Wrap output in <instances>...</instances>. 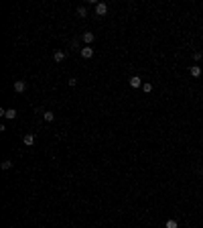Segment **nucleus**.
Wrapping results in <instances>:
<instances>
[{"instance_id":"nucleus-3","label":"nucleus","mask_w":203,"mask_h":228,"mask_svg":"<svg viewBox=\"0 0 203 228\" xmlns=\"http://www.w3.org/2000/svg\"><path fill=\"white\" fill-rule=\"evenodd\" d=\"M81 57H83V59H92V57H94V47H92V45L83 47L81 49Z\"/></svg>"},{"instance_id":"nucleus-1","label":"nucleus","mask_w":203,"mask_h":228,"mask_svg":"<svg viewBox=\"0 0 203 228\" xmlns=\"http://www.w3.org/2000/svg\"><path fill=\"white\" fill-rule=\"evenodd\" d=\"M94 12H95V16H106V12H108V4H106V2H95Z\"/></svg>"},{"instance_id":"nucleus-11","label":"nucleus","mask_w":203,"mask_h":228,"mask_svg":"<svg viewBox=\"0 0 203 228\" xmlns=\"http://www.w3.org/2000/svg\"><path fill=\"white\" fill-rule=\"evenodd\" d=\"M142 90H144L146 94H150V92H152V84H148V81H144V84H142Z\"/></svg>"},{"instance_id":"nucleus-12","label":"nucleus","mask_w":203,"mask_h":228,"mask_svg":"<svg viewBox=\"0 0 203 228\" xmlns=\"http://www.w3.org/2000/svg\"><path fill=\"white\" fill-rule=\"evenodd\" d=\"M77 14H79V16H88V8L85 6H77Z\"/></svg>"},{"instance_id":"nucleus-7","label":"nucleus","mask_w":203,"mask_h":228,"mask_svg":"<svg viewBox=\"0 0 203 228\" xmlns=\"http://www.w3.org/2000/svg\"><path fill=\"white\" fill-rule=\"evenodd\" d=\"M4 118H8V120H14V118H16V110H14V108H8L6 114H4Z\"/></svg>"},{"instance_id":"nucleus-5","label":"nucleus","mask_w":203,"mask_h":228,"mask_svg":"<svg viewBox=\"0 0 203 228\" xmlns=\"http://www.w3.org/2000/svg\"><path fill=\"white\" fill-rule=\"evenodd\" d=\"M128 84H130V86H132V88H140V86H142V80H140V78H138V75H132Z\"/></svg>"},{"instance_id":"nucleus-8","label":"nucleus","mask_w":203,"mask_h":228,"mask_svg":"<svg viewBox=\"0 0 203 228\" xmlns=\"http://www.w3.org/2000/svg\"><path fill=\"white\" fill-rule=\"evenodd\" d=\"M83 41H85L88 45H92V43H94V33H89V31H85V33H83Z\"/></svg>"},{"instance_id":"nucleus-16","label":"nucleus","mask_w":203,"mask_h":228,"mask_svg":"<svg viewBox=\"0 0 203 228\" xmlns=\"http://www.w3.org/2000/svg\"><path fill=\"white\" fill-rule=\"evenodd\" d=\"M201 57H203V55L199 53V51H195V53H193V59H195V61H199V59H201Z\"/></svg>"},{"instance_id":"nucleus-13","label":"nucleus","mask_w":203,"mask_h":228,"mask_svg":"<svg viewBox=\"0 0 203 228\" xmlns=\"http://www.w3.org/2000/svg\"><path fill=\"white\" fill-rule=\"evenodd\" d=\"M165 226H167V228H179V224H177V220H167Z\"/></svg>"},{"instance_id":"nucleus-6","label":"nucleus","mask_w":203,"mask_h":228,"mask_svg":"<svg viewBox=\"0 0 203 228\" xmlns=\"http://www.w3.org/2000/svg\"><path fill=\"white\" fill-rule=\"evenodd\" d=\"M189 74L193 75V78H199V75H201V67H199V65H191L189 67Z\"/></svg>"},{"instance_id":"nucleus-14","label":"nucleus","mask_w":203,"mask_h":228,"mask_svg":"<svg viewBox=\"0 0 203 228\" xmlns=\"http://www.w3.org/2000/svg\"><path fill=\"white\" fill-rule=\"evenodd\" d=\"M12 167V161H10V159H4V161H2V169H10Z\"/></svg>"},{"instance_id":"nucleus-9","label":"nucleus","mask_w":203,"mask_h":228,"mask_svg":"<svg viewBox=\"0 0 203 228\" xmlns=\"http://www.w3.org/2000/svg\"><path fill=\"white\" fill-rule=\"evenodd\" d=\"M53 59L57 61V63H61V61L65 59V51H55V55H53Z\"/></svg>"},{"instance_id":"nucleus-17","label":"nucleus","mask_w":203,"mask_h":228,"mask_svg":"<svg viewBox=\"0 0 203 228\" xmlns=\"http://www.w3.org/2000/svg\"><path fill=\"white\" fill-rule=\"evenodd\" d=\"M201 175H203V167H201Z\"/></svg>"},{"instance_id":"nucleus-2","label":"nucleus","mask_w":203,"mask_h":228,"mask_svg":"<svg viewBox=\"0 0 203 228\" xmlns=\"http://www.w3.org/2000/svg\"><path fill=\"white\" fill-rule=\"evenodd\" d=\"M12 88H14V92H18V94H22L25 90H27V81H22V80H16L12 84Z\"/></svg>"},{"instance_id":"nucleus-10","label":"nucleus","mask_w":203,"mask_h":228,"mask_svg":"<svg viewBox=\"0 0 203 228\" xmlns=\"http://www.w3.org/2000/svg\"><path fill=\"white\" fill-rule=\"evenodd\" d=\"M43 118H45V120H47V122H51V120H55V114L51 112V110H47V112L43 114Z\"/></svg>"},{"instance_id":"nucleus-4","label":"nucleus","mask_w":203,"mask_h":228,"mask_svg":"<svg viewBox=\"0 0 203 228\" xmlns=\"http://www.w3.org/2000/svg\"><path fill=\"white\" fill-rule=\"evenodd\" d=\"M22 143H25L27 147H33V145H35V134H33V133L25 134V136H22Z\"/></svg>"},{"instance_id":"nucleus-15","label":"nucleus","mask_w":203,"mask_h":228,"mask_svg":"<svg viewBox=\"0 0 203 228\" xmlns=\"http://www.w3.org/2000/svg\"><path fill=\"white\" fill-rule=\"evenodd\" d=\"M67 84H69L71 88H75V86H77V80H75V78H69V80H67Z\"/></svg>"}]
</instances>
